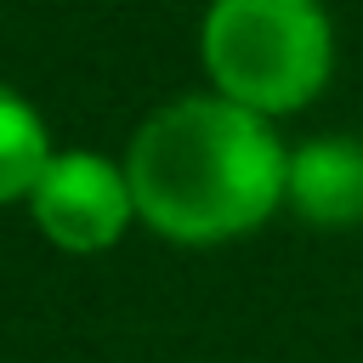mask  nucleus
Here are the masks:
<instances>
[{
  "instance_id": "f257e3e1",
  "label": "nucleus",
  "mask_w": 363,
  "mask_h": 363,
  "mask_svg": "<svg viewBox=\"0 0 363 363\" xmlns=\"http://www.w3.org/2000/svg\"><path fill=\"white\" fill-rule=\"evenodd\" d=\"M119 159L136 193V227L182 250L250 238L284 210L289 142L272 119L216 91L159 102Z\"/></svg>"
},
{
  "instance_id": "f03ea898",
  "label": "nucleus",
  "mask_w": 363,
  "mask_h": 363,
  "mask_svg": "<svg viewBox=\"0 0 363 363\" xmlns=\"http://www.w3.org/2000/svg\"><path fill=\"white\" fill-rule=\"evenodd\" d=\"M204 91L289 119L335 79V17L323 0H204L199 17Z\"/></svg>"
},
{
  "instance_id": "7ed1b4c3",
  "label": "nucleus",
  "mask_w": 363,
  "mask_h": 363,
  "mask_svg": "<svg viewBox=\"0 0 363 363\" xmlns=\"http://www.w3.org/2000/svg\"><path fill=\"white\" fill-rule=\"evenodd\" d=\"M23 210L34 233L62 255H108L136 227V193L125 159L102 147H57Z\"/></svg>"
},
{
  "instance_id": "20e7f679",
  "label": "nucleus",
  "mask_w": 363,
  "mask_h": 363,
  "mask_svg": "<svg viewBox=\"0 0 363 363\" xmlns=\"http://www.w3.org/2000/svg\"><path fill=\"white\" fill-rule=\"evenodd\" d=\"M284 210L306 227H363V136L323 130L289 142L284 164Z\"/></svg>"
},
{
  "instance_id": "39448f33",
  "label": "nucleus",
  "mask_w": 363,
  "mask_h": 363,
  "mask_svg": "<svg viewBox=\"0 0 363 363\" xmlns=\"http://www.w3.org/2000/svg\"><path fill=\"white\" fill-rule=\"evenodd\" d=\"M51 153H57V142H51V125L34 108V96H23L17 85L0 79V210L28 204Z\"/></svg>"
}]
</instances>
